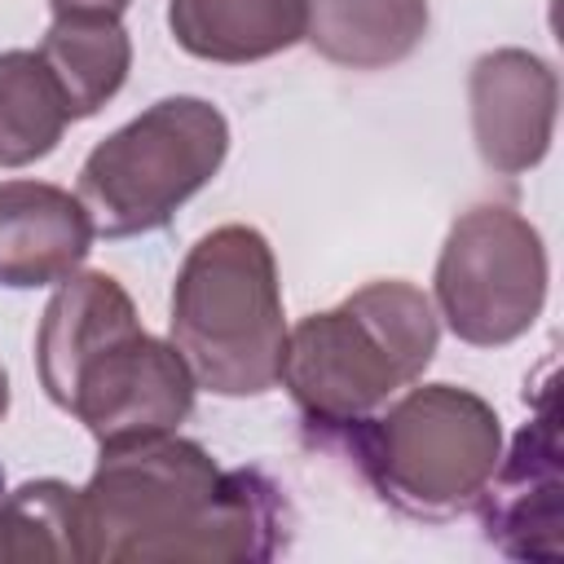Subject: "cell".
<instances>
[{
  "label": "cell",
  "mask_w": 564,
  "mask_h": 564,
  "mask_svg": "<svg viewBox=\"0 0 564 564\" xmlns=\"http://www.w3.org/2000/svg\"><path fill=\"white\" fill-rule=\"evenodd\" d=\"M167 31L198 62L247 66L304 40V0H167Z\"/></svg>",
  "instance_id": "7c38bea8"
},
{
  "label": "cell",
  "mask_w": 564,
  "mask_h": 564,
  "mask_svg": "<svg viewBox=\"0 0 564 564\" xmlns=\"http://www.w3.org/2000/svg\"><path fill=\"white\" fill-rule=\"evenodd\" d=\"M427 0H304V40L344 70H388L427 35Z\"/></svg>",
  "instance_id": "4fadbf2b"
},
{
  "label": "cell",
  "mask_w": 564,
  "mask_h": 564,
  "mask_svg": "<svg viewBox=\"0 0 564 564\" xmlns=\"http://www.w3.org/2000/svg\"><path fill=\"white\" fill-rule=\"evenodd\" d=\"M229 154V119L207 97H163L97 141L79 167V203L97 238L163 229Z\"/></svg>",
  "instance_id": "5b68a950"
},
{
  "label": "cell",
  "mask_w": 564,
  "mask_h": 564,
  "mask_svg": "<svg viewBox=\"0 0 564 564\" xmlns=\"http://www.w3.org/2000/svg\"><path fill=\"white\" fill-rule=\"evenodd\" d=\"M167 335L194 383L216 397H264L278 388L286 313L273 247L256 225H216L185 251Z\"/></svg>",
  "instance_id": "3957f363"
},
{
  "label": "cell",
  "mask_w": 564,
  "mask_h": 564,
  "mask_svg": "<svg viewBox=\"0 0 564 564\" xmlns=\"http://www.w3.org/2000/svg\"><path fill=\"white\" fill-rule=\"evenodd\" d=\"M0 489H4V476H0Z\"/></svg>",
  "instance_id": "d6986e66"
},
{
  "label": "cell",
  "mask_w": 564,
  "mask_h": 564,
  "mask_svg": "<svg viewBox=\"0 0 564 564\" xmlns=\"http://www.w3.org/2000/svg\"><path fill=\"white\" fill-rule=\"evenodd\" d=\"M4 414H9V370L0 366V423H4Z\"/></svg>",
  "instance_id": "ac0fdd59"
},
{
  "label": "cell",
  "mask_w": 564,
  "mask_h": 564,
  "mask_svg": "<svg viewBox=\"0 0 564 564\" xmlns=\"http://www.w3.org/2000/svg\"><path fill=\"white\" fill-rule=\"evenodd\" d=\"M348 432L379 498L414 520H449L476 507L502 458L498 410L458 383H410L383 414Z\"/></svg>",
  "instance_id": "277c9868"
},
{
  "label": "cell",
  "mask_w": 564,
  "mask_h": 564,
  "mask_svg": "<svg viewBox=\"0 0 564 564\" xmlns=\"http://www.w3.org/2000/svg\"><path fill=\"white\" fill-rule=\"evenodd\" d=\"M132 0H48L53 18H123Z\"/></svg>",
  "instance_id": "e0dca14e"
},
{
  "label": "cell",
  "mask_w": 564,
  "mask_h": 564,
  "mask_svg": "<svg viewBox=\"0 0 564 564\" xmlns=\"http://www.w3.org/2000/svg\"><path fill=\"white\" fill-rule=\"evenodd\" d=\"M75 560L79 551V489L57 476L0 489V564Z\"/></svg>",
  "instance_id": "2e32d148"
},
{
  "label": "cell",
  "mask_w": 564,
  "mask_h": 564,
  "mask_svg": "<svg viewBox=\"0 0 564 564\" xmlns=\"http://www.w3.org/2000/svg\"><path fill=\"white\" fill-rule=\"evenodd\" d=\"M441 344L427 291L401 278L357 286L335 308L286 326L278 383L295 410L326 432H348L423 379Z\"/></svg>",
  "instance_id": "7a4b0ae2"
},
{
  "label": "cell",
  "mask_w": 564,
  "mask_h": 564,
  "mask_svg": "<svg viewBox=\"0 0 564 564\" xmlns=\"http://www.w3.org/2000/svg\"><path fill=\"white\" fill-rule=\"evenodd\" d=\"M93 238L79 194L48 181H0V286H57L88 260Z\"/></svg>",
  "instance_id": "30bf717a"
},
{
  "label": "cell",
  "mask_w": 564,
  "mask_h": 564,
  "mask_svg": "<svg viewBox=\"0 0 564 564\" xmlns=\"http://www.w3.org/2000/svg\"><path fill=\"white\" fill-rule=\"evenodd\" d=\"M40 57L53 70L70 119H88L128 84L132 40L119 18H53Z\"/></svg>",
  "instance_id": "5bb4252c"
},
{
  "label": "cell",
  "mask_w": 564,
  "mask_h": 564,
  "mask_svg": "<svg viewBox=\"0 0 564 564\" xmlns=\"http://www.w3.org/2000/svg\"><path fill=\"white\" fill-rule=\"evenodd\" d=\"M485 538L516 560H560V427H555V392H542L533 423L520 427L511 454L498 458L485 494H480Z\"/></svg>",
  "instance_id": "9c48e42d"
},
{
  "label": "cell",
  "mask_w": 564,
  "mask_h": 564,
  "mask_svg": "<svg viewBox=\"0 0 564 564\" xmlns=\"http://www.w3.org/2000/svg\"><path fill=\"white\" fill-rule=\"evenodd\" d=\"M137 326V304L119 286V278L101 269H75L70 278H62L35 330V370L48 401L70 410L75 375L84 370V361Z\"/></svg>",
  "instance_id": "8fae6325"
},
{
  "label": "cell",
  "mask_w": 564,
  "mask_h": 564,
  "mask_svg": "<svg viewBox=\"0 0 564 564\" xmlns=\"http://www.w3.org/2000/svg\"><path fill=\"white\" fill-rule=\"evenodd\" d=\"M282 494L176 432L101 449L79 489L84 564H242L282 546Z\"/></svg>",
  "instance_id": "6da1fadb"
},
{
  "label": "cell",
  "mask_w": 564,
  "mask_h": 564,
  "mask_svg": "<svg viewBox=\"0 0 564 564\" xmlns=\"http://www.w3.org/2000/svg\"><path fill=\"white\" fill-rule=\"evenodd\" d=\"M194 375L172 339L141 326L84 361L70 392V414L88 427L97 449L176 432L194 410Z\"/></svg>",
  "instance_id": "52a82bcc"
},
{
  "label": "cell",
  "mask_w": 564,
  "mask_h": 564,
  "mask_svg": "<svg viewBox=\"0 0 564 564\" xmlns=\"http://www.w3.org/2000/svg\"><path fill=\"white\" fill-rule=\"evenodd\" d=\"M70 123V106L40 48L0 53V167L48 159Z\"/></svg>",
  "instance_id": "9a60e30c"
},
{
  "label": "cell",
  "mask_w": 564,
  "mask_h": 564,
  "mask_svg": "<svg viewBox=\"0 0 564 564\" xmlns=\"http://www.w3.org/2000/svg\"><path fill=\"white\" fill-rule=\"evenodd\" d=\"M467 110L480 163L498 176H520L551 150L560 79L551 62L529 48H489L471 62Z\"/></svg>",
  "instance_id": "ba28073f"
},
{
  "label": "cell",
  "mask_w": 564,
  "mask_h": 564,
  "mask_svg": "<svg viewBox=\"0 0 564 564\" xmlns=\"http://www.w3.org/2000/svg\"><path fill=\"white\" fill-rule=\"evenodd\" d=\"M546 242L529 216L507 203L467 207L436 256L432 304L454 339L502 348L533 330L546 304Z\"/></svg>",
  "instance_id": "8992f818"
}]
</instances>
